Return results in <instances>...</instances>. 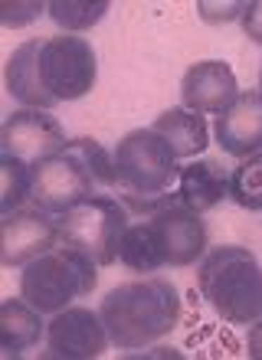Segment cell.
<instances>
[{
	"mask_svg": "<svg viewBox=\"0 0 262 360\" xmlns=\"http://www.w3.org/2000/svg\"><path fill=\"white\" fill-rule=\"evenodd\" d=\"M180 292L177 285L144 275L138 282H122L108 288L99 304L108 341L118 351H144L154 347L161 338H168L180 324Z\"/></svg>",
	"mask_w": 262,
	"mask_h": 360,
	"instance_id": "obj_1",
	"label": "cell"
},
{
	"mask_svg": "<svg viewBox=\"0 0 262 360\" xmlns=\"http://www.w3.org/2000/svg\"><path fill=\"white\" fill-rule=\"evenodd\" d=\"M115 190L122 193L125 210L138 217H154L158 210L174 207L177 200L180 158L154 128H135L112 148Z\"/></svg>",
	"mask_w": 262,
	"mask_h": 360,
	"instance_id": "obj_2",
	"label": "cell"
},
{
	"mask_svg": "<svg viewBox=\"0 0 262 360\" xmlns=\"http://www.w3.org/2000/svg\"><path fill=\"white\" fill-rule=\"evenodd\" d=\"M108 187H115L112 151H105V144L82 134V138H73L59 154L33 164L30 203L53 217H63L85 200L105 193Z\"/></svg>",
	"mask_w": 262,
	"mask_h": 360,
	"instance_id": "obj_3",
	"label": "cell"
},
{
	"mask_svg": "<svg viewBox=\"0 0 262 360\" xmlns=\"http://www.w3.org/2000/svg\"><path fill=\"white\" fill-rule=\"evenodd\" d=\"M206 256L204 217L184 203L158 210L154 217L131 223L118 249V262L135 275H154L158 269H184Z\"/></svg>",
	"mask_w": 262,
	"mask_h": 360,
	"instance_id": "obj_4",
	"label": "cell"
},
{
	"mask_svg": "<svg viewBox=\"0 0 262 360\" xmlns=\"http://www.w3.org/2000/svg\"><path fill=\"white\" fill-rule=\"evenodd\" d=\"M196 288L223 321L256 324L262 318V266L249 249H206L196 269Z\"/></svg>",
	"mask_w": 262,
	"mask_h": 360,
	"instance_id": "obj_5",
	"label": "cell"
},
{
	"mask_svg": "<svg viewBox=\"0 0 262 360\" xmlns=\"http://www.w3.org/2000/svg\"><path fill=\"white\" fill-rule=\"evenodd\" d=\"M99 266L75 249L56 246L46 256L33 259L20 269V298L33 304L39 314H59L73 308L79 298L95 292Z\"/></svg>",
	"mask_w": 262,
	"mask_h": 360,
	"instance_id": "obj_6",
	"label": "cell"
},
{
	"mask_svg": "<svg viewBox=\"0 0 262 360\" xmlns=\"http://www.w3.org/2000/svg\"><path fill=\"white\" fill-rule=\"evenodd\" d=\"M128 226L131 219L122 200L99 193L59 217V246L82 252L95 266H112L118 262V249Z\"/></svg>",
	"mask_w": 262,
	"mask_h": 360,
	"instance_id": "obj_7",
	"label": "cell"
},
{
	"mask_svg": "<svg viewBox=\"0 0 262 360\" xmlns=\"http://www.w3.org/2000/svg\"><path fill=\"white\" fill-rule=\"evenodd\" d=\"M99 76V59L89 39L59 33V37H39L37 53V82L46 105L75 102L85 98Z\"/></svg>",
	"mask_w": 262,
	"mask_h": 360,
	"instance_id": "obj_8",
	"label": "cell"
},
{
	"mask_svg": "<svg viewBox=\"0 0 262 360\" xmlns=\"http://www.w3.org/2000/svg\"><path fill=\"white\" fill-rule=\"evenodd\" d=\"M59 246V217L39 207H20L0 219V262L7 269H23L33 259Z\"/></svg>",
	"mask_w": 262,
	"mask_h": 360,
	"instance_id": "obj_9",
	"label": "cell"
},
{
	"mask_svg": "<svg viewBox=\"0 0 262 360\" xmlns=\"http://www.w3.org/2000/svg\"><path fill=\"white\" fill-rule=\"evenodd\" d=\"M69 144L63 131V122L56 115L39 112V108H17L7 115L0 128V148L4 154H13L27 164H39L59 154Z\"/></svg>",
	"mask_w": 262,
	"mask_h": 360,
	"instance_id": "obj_10",
	"label": "cell"
},
{
	"mask_svg": "<svg viewBox=\"0 0 262 360\" xmlns=\"http://www.w3.org/2000/svg\"><path fill=\"white\" fill-rule=\"evenodd\" d=\"M46 347L69 360H99L112 341L95 308H66L46 321Z\"/></svg>",
	"mask_w": 262,
	"mask_h": 360,
	"instance_id": "obj_11",
	"label": "cell"
},
{
	"mask_svg": "<svg viewBox=\"0 0 262 360\" xmlns=\"http://www.w3.org/2000/svg\"><path fill=\"white\" fill-rule=\"evenodd\" d=\"M239 82L230 63L223 59H200L180 79V105L196 115H220L239 98Z\"/></svg>",
	"mask_w": 262,
	"mask_h": 360,
	"instance_id": "obj_12",
	"label": "cell"
},
{
	"mask_svg": "<svg viewBox=\"0 0 262 360\" xmlns=\"http://www.w3.org/2000/svg\"><path fill=\"white\" fill-rule=\"evenodd\" d=\"M213 138L220 144V151L230 158H253L262 151V95L259 92H239L226 112L216 115L213 122Z\"/></svg>",
	"mask_w": 262,
	"mask_h": 360,
	"instance_id": "obj_13",
	"label": "cell"
},
{
	"mask_svg": "<svg viewBox=\"0 0 262 360\" xmlns=\"http://www.w3.org/2000/svg\"><path fill=\"white\" fill-rule=\"evenodd\" d=\"M230 177H233V171L220 158H196V161L180 167L177 200L204 217L230 197Z\"/></svg>",
	"mask_w": 262,
	"mask_h": 360,
	"instance_id": "obj_14",
	"label": "cell"
},
{
	"mask_svg": "<svg viewBox=\"0 0 262 360\" xmlns=\"http://www.w3.org/2000/svg\"><path fill=\"white\" fill-rule=\"evenodd\" d=\"M151 128L170 144V151L177 154L180 161H187V158L196 161V158L210 148V124H206V118L190 112V108H184V105L164 108V112L154 118Z\"/></svg>",
	"mask_w": 262,
	"mask_h": 360,
	"instance_id": "obj_15",
	"label": "cell"
},
{
	"mask_svg": "<svg viewBox=\"0 0 262 360\" xmlns=\"http://www.w3.org/2000/svg\"><path fill=\"white\" fill-rule=\"evenodd\" d=\"M39 341H46V321L43 314L27 304L23 298H7L0 302V344L7 357L33 351Z\"/></svg>",
	"mask_w": 262,
	"mask_h": 360,
	"instance_id": "obj_16",
	"label": "cell"
},
{
	"mask_svg": "<svg viewBox=\"0 0 262 360\" xmlns=\"http://www.w3.org/2000/svg\"><path fill=\"white\" fill-rule=\"evenodd\" d=\"M37 53H39V37L20 43V46L7 56L4 86H7L10 98L20 102V108H39V112H46L49 105H46L43 92H39V82H37Z\"/></svg>",
	"mask_w": 262,
	"mask_h": 360,
	"instance_id": "obj_17",
	"label": "cell"
},
{
	"mask_svg": "<svg viewBox=\"0 0 262 360\" xmlns=\"http://www.w3.org/2000/svg\"><path fill=\"white\" fill-rule=\"evenodd\" d=\"M108 7H112L108 0H53L46 7V13L59 30L79 37L85 30L99 27L105 20V13H108Z\"/></svg>",
	"mask_w": 262,
	"mask_h": 360,
	"instance_id": "obj_18",
	"label": "cell"
},
{
	"mask_svg": "<svg viewBox=\"0 0 262 360\" xmlns=\"http://www.w3.org/2000/svg\"><path fill=\"white\" fill-rule=\"evenodd\" d=\"M30 193H33V164L4 154L0 158V213L7 217L20 207H30Z\"/></svg>",
	"mask_w": 262,
	"mask_h": 360,
	"instance_id": "obj_19",
	"label": "cell"
},
{
	"mask_svg": "<svg viewBox=\"0 0 262 360\" xmlns=\"http://www.w3.org/2000/svg\"><path fill=\"white\" fill-rule=\"evenodd\" d=\"M230 200L253 213L262 210V151L236 164L233 177H230Z\"/></svg>",
	"mask_w": 262,
	"mask_h": 360,
	"instance_id": "obj_20",
	"label": "cell"
},
{
	"mask_svg": "<svg viewBox=\"0 0 262 360\" xmlns=\"http://www.w3.org/2000/svg\"><path fill=\"white\" fill-rule=\"evenodd\" d=\"M246 4H233V0H226V4H220V0H200L196 4V13H200V20L204 23H210V27H223V23H236V20L243 17Z\"/></svg>",
	"mask_w": 262,
	"mask_h": 360,
	"instance_id": "obj_21",
	"label": "cell"
},
{
	"mask_svg": "<svg viewBox=\"0 0 262 360\" xmlns=\"http://www.w3.org/2000/svg\"><path fill=\"white\" fill-rule=\"evenodd\" d=\"M49 4H37V0H30V4H4L0 7V23L7 30H20V27H30V23H37L39 13H46Z\"/></svg>",
	"mask_w": 262,
	"mask_h": 360,
	"instance_id": "obj_22",
	"label": "cell"
},
{
	"mask_svg": "<svg viewBox=\"0 0 262 360\" xmlns=\"http://www.w3.org/2000/svg\"><path fill=\"white\" fill-rule=\"evenodd\" d=\"M239 27H243V33L253 39L256 46H262V0L246 4L243 17H239Z\"/></svg>",
	"mask_w": 262,
	"mask_h": 360,
	"instance_id": "obj_23",
	"label": "cell"
},
{
	"mask_svg": "<svg viewBox=\"0 0 262 360\" xmlns=\"http://www.w3.org/2000/svg\"><path fill=\"white\" fill-rule=\"evenodd\" d=\"M118 360H187L184 351L170 347V344H154V347H144V351H125Z\"/></svg>",
	"mask_w": 262,
	"mask_h": 360,
	"instance_id": "obj_24",
	"label": "cell"
},
{
	"mask_svg": "<svg viewBox=\"0 0 262 360\" xmlns=\"http://www.w3.org/2000/svg\"><path fill=\"white\" fill-rule=\"evenodd\" d=\"M246 354H249V360H262V318L256 324H249V334H246Z\"/></svg>",
	"mask_w": 262,
	"mask_h": 360,
	"instance_id": "obj_25",
	"label": "cell"
},
{
	"mask_svg": "<svg viewBox=\"0 0 262 360\" xmlns=\"http://www.w3.org/2000/svg\"><path fill=\"white\" fill-rule=\"evenodd\" d=\"M7 360H20V357H7ZM33 360H69V357H59V354H53V351H49V347H46V351H43V354H37V357H33Z\"/></svg>",
	"mask_w": 262,
	"mask_h": 360,
	"instance_id": "obj_26",
	"label": "cell"
},
{
	"mask_svg": "<svg viewBox=\"0 0 262 360\" xmlns=\"http://www.w3.org/2000/svg\"><path fill=\"white\" fill-rule=\"evenodd\" d=\"M256 92L262 95V63H259V79H256Z\"/></svg>",
	"mask_w": 262,
	"mask_h": 360,
	"instance_id": "obj_27",
	"label": "cell"
}]
</instances>
